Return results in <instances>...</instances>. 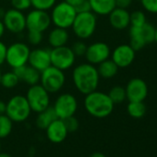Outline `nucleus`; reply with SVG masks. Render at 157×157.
<instances>
[{
  "label": "nucleus",
  "instance_id": "37",
  "mask_svg": "<svg viewBox=\"0 0 157 157\" xmlns=\"http://www.w3.org/2000/svg\"><path fill=\"white\" fill-rule=\"evenodd\" d=\"M75 10L77 13H82V12H88V11H92L91 10V6L89 3V0H85L84 2H82L80 6H78L77 8H75Z\"/></svg>",
  "mask_w": 157,
  "mask_h": 157
},
{
  "label": "nucleus",
  "instance_id": "17",
  "mask_svg": "<svg viewBox=\"0 0 157 157\" xmlns=\"http://www.w3.org/2000/svg\"><path fill=\"white\" fill-rule=\"evenodd\" d=\"M45 132L47 139L53 143H60L64 141L68 134L63 119L60 118L55 119L45 128Z\"/></svg>",
  "mask_w": 157,
  "mask_h": 157
},
{
  "label": "nucleus",
  "instance_id": "24",
  "mask_svg": "<svg viewBox=\"0 0 157 157\" xmlns=\"http://www.w3.org/2000/svg\"><path fill=\"white\" fill-rule=\"evenodd\" d=\"M129 37H130L129 45L133 48V50L135 52L141 50L146 45V43L144 42L143 38L141 37V35L140 33L139 27L130 26V29H129Z\"/></svg>",
  "mask_w": 157,
  "mask_h": 157
},
{
  "label": "nucleus",
  "instance_id": "38",
  "mask_svg": "<svg viewBox=\"0 0 157 157\" xmlns=\"http://www.w3.org/2000/svg\"><path fill=\"white\" fill-rule=\"evenodd\" d=\"M115 2H116V8L127 10L131 6L132 0H115Z\"/></svg>",
  "mask_w": 157,
  "mask_h": 157
},
{
  "label": "nucleus",
  "instance_id": "42",
  "mask_svg": "<svg viewBox=\"0 0 157 157\" xmlns=\"http://www.w3.org/2000/svg\"><path fill=\"white\" fill-rule=\"evenodd\" d=\"M5 26H4V23H3V21L0 20V39H1V37L4 35V33H5Z\"/></svg>",
  "mask_w": 157,
  "mask_h": 157
},
{
  "label": "nucleus",
  "instance_id": "6",
  "mask_svg": "<svg viewBox=\"0 0 157 157\" xmlns=\"http://www.w3.org/2000/svg\"><path fill=\"white\" fill-rule=\"evenodd\" d=\"M65 74L63 70H60L52 65L43 70L40 75L41 85L49 93L55 94L59 92L65 84Z\"/></svg>",
  "mask_w": 157,
  "mask_h": 157
},
{
  "label": "nucleus",
  "instance_id": "41",
  "mask_svg": "<svg viewBox=\"0 0 157 157\" xmlns=\"http://www.w3.org/2000/svg\"><path fill=\"white\" fill-rule=\"evenodd\" d=\"M6 109H7V104L3 101H0V115L6 114Z\"/></svg>",
  "mask_w": 157,
  "mask_h": 157
},
{
  "label": "nucleus",
  "instance_id": "34",
  "mask_svg": "<svg viewBox=\"0 0 157 157\" xmlns=\"http://www.w3.org/2000/svg\"><path fill=\"white\" fill-rule=\"evenodd\" d=\"M64 123H65V126L67 129V132H75L76 130H78V119L72 116V117H69L67 118H65L63 119Z\"/></svg>",
  "mask_w": 157,
  "mask_h": 157
},
{
  "label": "nucleus",
  "instance_id": "13",
  "mask_svg": "<svg viewBox=\"0 0 157 157\" xmlns=\"http://www.w3.org/2000/svg\"><path fill=\"white\" fill-rule=\"evenodd\" d=\"M2 21L5 28L12 33H21L26 29V16L15 9L7 10Z\"/></svg>",
  "mask_w": 157,
  "mask_h": 157
},
{
  "label": "nucleus",
  "instance_id": "10",
  "mask_svg": "<svg viewBox=\"0 0 157 157\" xmlns=\"http://www.w3.org/2000/svg\"><path fill=\"white\" fill-rule=\"evenodd\" d=\"M53 108L57 118L65 119L75 115L78 109V101L70 94H62L55 101Z\"/></svg>",
  "mask_w": 157,
  "mask_h": 157
},
{
  "label": "nucleus",
  "instance_id": "35",
  "mask_svg": "<svg viewBox=\"0 0 157 157\" xmlns=\"http://www.w3.org/2000/svg\"><path fill=\"white\" fill-rule=\"evenodd\" d=\"M142 8L152 14H157V0H140Z\"/></svg>",
  "mask_w": 157,
  "mask_h": 157
},
{
  "label": "nucleus",
  "instance_id": "26",
  "mask_svg": "<svg viewBox=\"0 0 157 157\" xmlns=\"http://www.w3.org/2000/svg\"><path fill=\"white\" fill-rule=\"evenodd\" d=\"M19 82H20V78L14 73V71H9V72L2 74L0 84H1L4 88L11 89V88L16 87L19 84Z\"/></svg>",
  "mask_w": 157,
  "mask_h": 157
},
{
  "label": "nucleus",
  "instance_id": "48",
  "mask_svg": "<svg viewBox=\"0 0 157 157\" xmlns=\"http://www.w3.org/2000/svg\"><path fill=\"white\" fill-rule=\"evenodd\" d=\"M0 151H1V141H0Z\"/></svg>",
  "mask_w": 157,
  "mask_h": 157
},
{
  "label": "nucleus",
  "instance_id": "43",
  "mask_svg": "<svg viewBox=\"0 0 157 157\" xmlns=\"http://www.w3.org/2000/svg\"><path fill=\"white\" fill-rule=\"evenodd\" d=\"M90 157H105V155L103 154L102 152H94Z\"/></svg>",
  "mask_w": 157,
  "mask_h": 157
},
{
  "label": "nucleus",
  "instance_id": "40",
  "mask_svg": "<svg viewBox=\"0 0 157 157\" xmlns=\"http://www.w3.org/2000/svg\"><path fill=\"white\" fill-rule=\"evenodd\" d=\"M64 1L67 2V4H69L70 6H72L75 9L78 6H80L82 2H84L85 0H64Z\"/></svg>",
  "mask_w": 157,
  "mask_h": 157
},
{
  "label": "nucleus",
  "instance_id": "46",
  "mask_svg": "<svg viewBox=\"0 0 157 157\" xmlns=\"http://www.w3.org/2000/svg\"><path fill=\"white\" fill-rule=\"evenodd\" d=\"M154 42L157 44V28H155V31H154Z\"/></svg>",
  "mask_w": 157,
  "mask_h": 157
},
{
  "label": "nucleus",
  "instance_id": "39",
  "mask_svg": "<svg viewBox=\"0 0 157 157\" xmlns=\"http://www.w3.org/2000/svg\"><path fill=\"white\" fill-rule=\"evenodd\" d=\"M6 53H7V46L3 42L0 41V66L6 62Z\"/></svg>",
  "mask_w": 157,
  "mask_h": 157
},
{
  "label": "nucleus",
  "instance_id": "1",
  "mask_svg": "<svg viewBox=\"0 0 157 157\" xmlns=\"http://www.w3.org/2000/svg\"><path fill=\"white\" fill-rule=\"evenodd\" d=\"M72 80L76 89L81 94L86 95L97 90L100 76L94 65L83 63L73 69Z\"/></svg>",
  "mask_w": 157,
  "mask_h": 157
},
{
  "label": "nucleus",
  "instance_id": "29",
  "mask_svg": "<svg viewBox=\"0 0 157 157\" xmlns=\"http://www.w3.org/2000/svg\"><path fill=\"white\" fill-rule=\"evenodd\" d=\"M139 31H140V33L141 37L143 38L144 42L146 43V44L154 42L155 27H153L151 23L146 21L141 27H139Z\"/></svg>",
  "mask_w": 157,
  "mask_h": 157
},
{
  "label": "nucleus",
  "instance_id": "28",
  "mask_svg": "<svg viewBox=\"0 0 157 157\" xmlns=\"http://www.w3.org/2000/svg\"><path fill=\"white\" fill-rule=\"evenodd\" d=\"M114 105L121 104L123 103L126 99V90L122 86H114L110 89L109 93L107 94Z\"/></svg>",
  "mask_w": 157,
  "mask_h": 157
},
{
  "label": "nucleus",
  "instance_id": "9",
  "mask_svg": "<svg viewBox=\"0 0 157 157\" xmlns=\"http://www.w3.org/2000/svg\"><path fill=\"white\" fill-rule=\"evenodd\" d=\"M50 57L51 65L64 71L70 68L74 65L76 56L71 47L64 45L60 47H55L50 50Z\"/></svg>",
  "mask_w": 157,
  "mask_h": 157
},
{
  "label": "nucleus",
  "instance_id": "47",
  "mask_svg": "<svg viewBox=\"0 0 157 157\" xmlns=\"http://www.w3.org/2000/svg\"><path fill=\"white\" fill-rule=\"evenodd\" d=\"M1 76H2V73H1V70H0V82H1Z\"/></svg>",
  "mask_w": 157,
  "mask_h": 157
},
{
  "label": "nucleus",
  "instance_id": "31",
  "mask_svg": "<svg viewBox=\"0 0 157 157\" xmlns=\"http://www.w3.org/2000/svg\"><path fill=\"white\" fill-rule=\"evenodd\" d=\"M146 22L145 14L140 10H136L130 14V26L141 27Z\"/></svg>",
  "mask_w": 157,
  "mask_h": 157
},
{
  "label": "nucleus",
  "instance_id": "15",
  "mask_svg": "<svg viewBox=\"0 0 157 157\" xmlns=\"http://www.w3.org/2000/svg\"><path fill=\"white\" fill-rule=\"evenodd\" d=\"M136 52L129 44H120L112 52V60L119 68L128 67L135 59Z\"/></svg>",
  "mask_w": 157,
  "mask_h": 157
},
{
  "label": "nucleus",
  "instance_id": "36",
  "mask_svg": "<svg viewBox=\"0 0 157 157\" xmlns=\"http://www.w3.org/2000/svg\"><path fill=\"white\" fill-rule=\"evenodd\" d=\"M71 49H72V51H73V53L75 54L76 56H82L85 55L87 45L85 44V43H83L82 41H78V42L73 44Z\"/></svg>",
  "mask_w": 157,
  "mask_h": 157
},
{
  "label": "nucleus",
  "instance_id": "2",
  "mask_svg": "<svg viewBox=\"0 0 157 157\" xmlns=\"http://www.w3.org/2000/svg\"><path fill=\"white\" fill-rule=\"evenodd\" d=\"M114 103L107 94L94 91L85 95L84 107L93 117L104 118L108 117L114 110Z\"/></svg>",
  "mask_w": 157,
  "mask_h": 157
},
{
  "label": "nucleus",
  "instance_id": "32",
  "mask_svg": "<svg viewBox=\"0 0 157 157\" xmlns=\"http://www.w3.org/2000/svg\"><path fill=\"white\" fill-rule=\"evenodd\" d=\"M10 2L12 8L20 11L27 10L32 7L31 0H11Z\"/></svg>",
  "mask_w": 157,
  "mask_h": 157
},
{
  "label": "nucleus",
  "instance_id": "45",
  "mask_svg": "<svg viewBox=\"0 0 157 157\" xmlns=\"http://www.w3.org/2000/svg\"><path fill=\"white\" fill-rule=\"evenodd\" d=\"M0 157H12L10 154L7 153V152H1L0 151Z\"/></svg>",
  "mask_w": 157,
  "mask_h": 157
},
{
  "label": "nucleus",
  "instance_id": "23",
  "mask_svg": "<svg viewBox=\"0 0 157 157\" xmlns=\"http://www.w3.org/2000/svg\"><path fill=\"white\" fill-rule=\"evenodd\" d=\"M118 68L119 67L116 65V63L112 59L108 58L98 64L97 71L100 77L104 78H111L117 74Z\"/></svg>",
  "mask_w": 157,
  "mask_h": 157
},
{
  "label": "nucleus",
  "instance_id": "16",
  "mask_svg": "<svg viewBox=\"0 0 157 157\" xmlns=\"http://www.w3.org/2000/svg\"><path fill=\"white\" fill-rule=\"evenodd\" d=\"M28 63L31 67L42 72L51 66L50 50L44 48H36L30 52Z\"/></svg>",
  "mask_w": 157,
  "mask_h": 157
},
{
  "label": "nucleus",
  "instance_id": "27",
  "mask_svg": "<svg viewBox=\"0 0 157 157\" xmlns=\"http://www.w3.org/2000/svg\"><path fill=\"white\" fill-rule=\"evenodd\" d=\"M13 121L6 115H0V140L7 138L12 131Z\"/></svg>",
  "mask_w": 157,
  "mask_h": 157
},
{
  "label": "nucleus",
  "instance_id": "44",
  "mask_svg": "<svg viewBox=\"0 0 157 157\" xmlns=\"http://www.w3.org/2000/svg\"><path fill=\"white\" fill-rule=\"evenodd\" d=\"M5 13H6V11L4 10V9L0 8V20H3V18L5 16Z\"/></svg>",
  "mask_w": 157,
  "mask_h": 157
},
{
  "label": "nucleus",
  "instance_id": "21",
  "mask_svg": "<svg viewBox=\"0 0 157 157\" xmlns=\"http://www.w3.org/2000/svg\"><path fill=\"white\" fill-rule=\"evenodd\" d=\"M68 37L69 35L67 29L56 27L48 34V43L53 48L64 46L67 44Z\"/></svg>",
  "mask_w": 157,
  "mask_h": 157
},
{
  "label": "nucleus",
  "instance_id": "19",
  "mask_svg": "<svg viewBox=\"0 0 157 157\" xmlns=\"http://www.w3.org/2000/svg\"><path fill=\"white\" fill-rule=\"evenodd\" d=\"M14 73L18 76L20 81H23L25 83L29 84L30 86L38 84L40 82V75L41 72L35 69L34 67H31L30 65H24L18 67L13 68Z\"/></svg>",
  "mask_w": 157,
  "mask_h": 157
},
{
  "label": "nucleus",
  "instance_id": "25",
  "mask_svg": "<svg viewBox=\"0 0 157 157\" xmlns=\"http://www.w3.org/2000/svg\"><path fill=\"white\" fill-rule=\"evenodd\" d=\"M128 114L133 118H140L146 113V105L143 102H129L127 106Z\"/></svg>",
  "mask_w": 157,
  "mask_h": 157
},
{
  "label": "nucleus",
  "instance_id": "4",
  "mask_svg": "<svg viewBox=\"0 0 157 157\" xmlns=\"http://www.w3.org/2000/svg\"><path fill=\"white\" fill-rule=\"evenodd\" d=\"M51 13V21L52 23L58 28L68 29L72 26V23L75 20L77 12L75 9L67 4L65 1H62L53 8Z\"/></svg>",
  "mask_w": 157,
  "mask_h": 157
},
{
  "label": "nucleus",
  "instance_id": "20",
  "mask_svg": "<svg viewBox=\"0 0 157 157\" xmlns=\"http://www.w3.org/2000/svg\"><path fill=\"white\" fill-rule=\"evenodd\" d=\"M91 10L96 16H106L116 8L115 0H89Z\"/></svg>",
  "mask_w": 157,
  "mask_h": 157
},
{
  "label": "nucleus",
  "instance_id": "14",
  "mask_svg": "<svg viewBox=\"0 0 157 157\" xmlns=\"http://www.w3.org/2000/svg\"><path fill=\"white\" fill-rule=\"evenodd\" d=\"M111 55L110 47L103 42H96L87 46L85 58L92 65H98L109 58Z\"/></svg>",
  "mask_w": 157,
  "mask_h": 157
},
{
  "label": "nucleus",
  "instance_id": "33",
  "mask_svg": "<svg viewBox=\"0 0 157 157\" xmlns=\"http://www.w3.org/2000/svg\"><path fill=\"white\" fill-rule=\"evenodd\" d=\"M28 41L33 45H38L43 41V33L35 32V31H28L27 35Z\"/></svg>",
  "mask_w": 157,
  "mask_h": 157
},
{
  "label": "nucleus",
  "instance_id": "7",
  "mask_svg": "<svg viewBox=\"0 0 157 157\" xmlns=\"http://www.w3.org/2000/svg\"><path fill=\"white\" fill-rule=\"evenodd\" d=\"M25 97L31 110L35 113H40L50 106L49 93L41 84L30 86Z\"/></svg>",
  "mask_w": 157,
  "mask_h": 157
},
{
  "label": "nucleus",
  "instance_id": "5",
  "mask_svg": "<svg viewBox=\"0 0 157 157\" xmlns=\"http://www.w3.org/2000/svg\"><path fill=\"white\" fill-rule=\"evenodd\" d=\"M31 107L25 96L15 95L7 103L6 115L13 122H23L31 115Z\"/></svg>",
  "mask_w": 157,
  "mask_h": 157
},
{
  "label": "nucleus",
  "instance_id": "12",
  "mask_svg": "<svg viewBox=\"0 0 157 157\" xmlns=\"http://www.w3.org/2000/svg\"><path fill=\"white\" fill-rule=\"evenodd\" d=\"M125 90L128 102H143L149 92L147 83L140 78H131L128 82Z\"/></svg>",
  "mask_w": 157,
  "mask_h": 157
},
{
  "label": "nucleus",
  "instance_id": "11",
  "mask_svg": "<svg viewBox=\"0 0 157 157\" xmlns=\"http://www.w3.org/2000/svg\"><path fill=\"white\" fill-rule=\"evenodd\" d=\"M51 23V17L45 10L34 9L26 16V29L28 31L44 33L49 28Z\"/></svg>",
  "mask_w": 157,
  "mask_h": 157
},
{
  "label": "nucleus",
  "instance_id": "3",
  "mask_svg": "<svg viewBox=\"0 0 157 157\" xmlns=\"http://www.w3.org/2000/svg\"><path fill=\"white\" fill-rule=\"evenodd\" d=\"M96 25V15L92 11H88L82 13H77L71 28L78 38L85 40L90 38L94 33Z\"/></svg>",
  "mask_w": 157,
  "mask_h": 157
},
{
  "label": "nucleus",
  "instance_id": "22",
  "mask_svg": "<svg viewBox=\"0 0 157 157\" xmlns=\"http://www.w3.org/2000/svg\"><path fill=\"white\" fill-rule=\"evenodd\" d=\"M56 118H57V117L56 115V112H55L53 106L52 107L49 106L45 110L38 113L35 123H36V126L39 128L45 130V128Z\"/></svg>",
  "mask_w": 157,
  "mask_h": 157
},
{
  "label": "nucleus",
  "instance_id": "30",
  "mask_svg": "<svg viewBox=\"0 0 157 157\" xmlns=\"http://www.w3.org/2000/svg\"><path fill=\"white\" fill-rule=\"evenodd\" d=\"M56 0H31L32 7L35 10H49L56 5Z\"/></svg>",
  "mask_w": 157,
  "mask_h": 157
},
{
  "label": "nucleus",
  "instance_id": "8",
  "mask_svg": "<svg viewBox=\"0 0 157 157\" xmlns=\"http://www.w3.org/2000/svg\"><path fill=\"white\" fill-rule=\"evenodd\" d=\"M30 52V47L26 44L21 42L14 43L7 47L6 62L12 68L27 65Z\"/></svg>",
  "mask_w": 157,
  "mask_h": 157
},
{
  "label": "nucleus",
  "instance_id": "18",
  "mask_svg": "<svg viewBox=\"0 0 157 157\" xmlns=\"http://www.w3.org/2000/svg\"><path fill=\"white\" fill-rule=\"evenodd\" d=\"M108 17L111 26L116 30H124L130 24V14L127 10L115 8Z\"/></svg>",
  "mask_w": 157,
  "mask_h": 157
}]
</instances>
